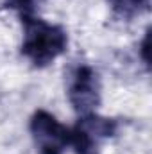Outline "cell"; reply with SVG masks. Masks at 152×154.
<instances>
[{
	"instance_id": "2",
	"label": "cell",
	"mask_w": 152,
	"mask_h": 154,
	"mask_svg": "<svg viewBox=\"0 0 152 154\" xmlns=\"http://www.w3.org/2000/svg\"><path fill=\"white\" fill-rule=\"evenodd\" d=\"M118 129L113 118L100 116L97 113L79 116L77 124L70 129V145L75 154H100V143L111 138Z\"/></svg>"
},
{
	"instance_id": "7",
	"label": "cell",
	"mask_w": 152,
	"mask_h": 154,
	"mask_svg": "<svg viewBox=\"0 0 152 154\" xmlns=\"http://www.w3.org/2000/svg\"><path fill=\"white\" fill-rule=\"evenodd\" d=\"M149 38H150V31L145 32L143 41H141V47H140V52H141V57H143V63L149 66Z\"/></svg>"
},
{
	"instance_id": "6",
	"label": "cell",
	"mask_w": 152,
	"mask_h": 154,
	"mask_svg": "<svg viewBox=\"0 0 152 154\" xmlns=\"http://www.w3.org/2000/svg\"><path fill=\"white\" fill-rule=\"evenodd\" d=\"M5 7L14 9L20 18L34 14V0H5Z\"/></svg>"
},
{
	"instance_id": "4",
	"label": "cell",
	"mask_w": 152,
	"mask_h": 154,
	"mask_svg": "<svg viewBox=\"0 0 152 154\" xmlns=\"http://www.w3.org/2000/svg\"><path fill=\"white\" fill-rule=\"evenodd\" d=\"M68 100L81 116L97 111L100 104V81L90 65L74 68L68 82Z\"/></svg>"
},
{
	"instance_id": "1",
	"label": "cell",
	"mask_w": 152,
	"mask_h": 154,
	"mask_svg": "<svg viewBox=\"0 0 152 154\" xmlns=\"http://www.w3.org/2000/svg\"><path fill=\"white\" fill-rule=\"evenodd\" d=\"M22 56L36 68L54 63L68 47V34L61 25L48 23L36 14L23 16Z\"/></svg>"
},
{
	"instance_id": "3",
	"label": "cell",
	"mask_w": 152,
	"mask_h": 154,
	"mask_svg": "<svg viewBox=\"0 0 152 154\" xmlns=\"http://www.w3.org/2000/svg\"><path fill=\"white\" fill-rule=\"evenodd\" d=\"M29 131L38 154H65L70 145V129L45 109L34 111Z\"/></svg>"
},
{
	"instance_id": "5",
	"label": "cell",
	"mask_w": 152,
	"mask_h": 154,
	"mask_svg": "<svg viewBox=\"0 0 152 154\" xmlns=\"http://www.w3.org/2000/svg\"><path fill=\"white\" fill-rule=\"evenodd\" d=\"M109 5L114 14L120 18L131 20L134 16H140L141 13L149 11L150 0H109Z\"/></svg>"
}]
</instances>
